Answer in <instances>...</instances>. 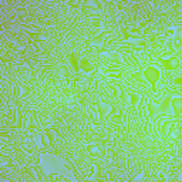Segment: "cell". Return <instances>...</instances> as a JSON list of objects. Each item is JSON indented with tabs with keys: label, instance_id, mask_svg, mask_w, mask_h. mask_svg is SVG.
<instances>
[{
	"label": "cell",
	"instance_id": "6",
	"mask_svg": "<svg viewBox=\"0 0 182 182\" xmlns=\"http://www.w3.org/2000/svg\"><path fill=\"white\" fill-rule=\"evenodd\" d=\"M175 84H178V86H182V77H179V78H175Z\"/></svg>",
	"mask_w": 182,
	"mask_h": 182
},
{
	"label": "cell",
	"instance_id": "1",
	"mask_svg": "<svg viewBox=\"0 0 182 182\" xmlns=\"http://www.w3.org/2000/svg\"><path fill=\"white\" fill-rule=\"evenodd\" d=\"M144 77H145V80L152 86V88L155 90V86H156V83H158V80H160L161 74H160V71H158V68L148 67L147 70L144 71Z\"/></svg>",
	"mask_w": 182,
	"mask_h": 182
},
{
	"label": "cell",
	"instance_id": "2",
	"mask_svg": "<svg viewBox=\"0 0 182 182\" xmlns=\"http://www.w3.org/2000/svg\"><path fill=\"white\" fill-rule=\"evenodd\" d=\"M80 70H83L84 73H90V71L93 70V68H91V63H90L87 59H84V57L80 59Z\"/></svg>",
	"mask_w": 182,
	"mask_h": 182
},
{
	"label": "cell",
	"instance_id": "5",
	"mask_svg": "<svg viewBox=\"0 0 182 182\" xmlns=\"http://www.w3.org/2000/svg\"><path fill=\"white\" fill-rule=\"evenodd\" d=\"M130 101H131V104H132V105H137V103L140 101V98H138L137 94L131 93V94H130Z\"/></svg>",
	"mask_w": 182,
	"mask_h": 182
},
{
	"label": "cell",
	"instance_id": "7",
	"mask_svg": "<svg viewBox=\"0 0 182 182\" xmlns=\"http://www.w3.org/2000/svg\"><path fill=\"white\" fill-rule=\"evenodd\" d=\"M181 131H182V127H181Z\"/></svg>",
	"mask_w": 182,
	"mask_h": 182
},
{
	"label": "cell",
	"instance_id": "4",
	"mask_svg": "<svg viewBox=\"0 0 182 182\" xmlns=\"http://www.w3.org/2000/svg\"><path fill=\"white\" fill-rule=\"evenodd\" d=\"M160 63L162 64V67L165 68V70H172V68H174V64H172L171 59H160Z\"/></svg>",
	"mask_w": 182,
	"mask_h": 182
},
{
	"label": "cell",
	"instance_id": "3",
	"mask_svg": "<svg viewBox=\"0 0 182 182\" xmlns=\"http://www.w3.org/2000/svg\"><path fill=\"white\" fill-rule=\"evenodd\" d=\"M68 60H70V64L71 67L74 68L75 71L80 70V59H78L75 54H70V57H68Z\"/></svg>",
	"mask_w": 182,
	"mask_h": 182
}]
</instances>
